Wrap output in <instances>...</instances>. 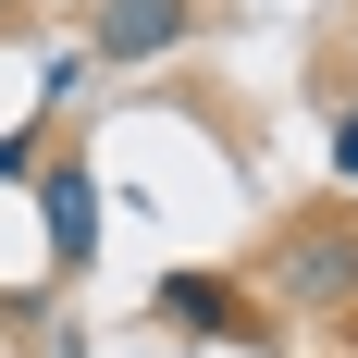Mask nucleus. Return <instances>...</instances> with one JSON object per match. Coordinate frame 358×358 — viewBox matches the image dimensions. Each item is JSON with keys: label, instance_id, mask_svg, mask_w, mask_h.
Instances as JSON below:
<instances>
[{"label": "nucleus", "instance_id": "obj_2", "mask_svg": "<svg viewBox=\"0 0 358 358\" xmlns=\"http://www.w3.org/2000/svg\"><path fill=\"white\" fill-rule=\"evenodd\" d=\"M173 37H185V0H99L87 50H99V62H161Z\"/></svg>", "mask_w": 358, "mask_h": 358}, {"label": "nucleus", "instance_id": "obj_3", "mask_svg": "<svg viewBox=\"0 0 358 358\" xmlns=\"http://www.w3.org/2000/svg\"><path fill=\"white\" fill-rule=\"evenodd\" d=\"M37 198H50V248H62V259L99 248V185H87V161H50V173H37Z\"/></svg>", "mask_w": 358, "mask_h": 358}, {"label": "nucleus", "instance_id": "obj_5", "mask_svg": "<svg viewBox=\"0 0 358 358\" xmlns=\"http://www.w3.org/2000/svg\"><path fill=\"white\" fill-rule=\"evenodd\" d=\"M25 161H37V124H0V185L25 173Z\"/></svg>", "mask_w": 358, "mask_h": 358}, {"label": "nucleus", "instance_id": "obj_6", "mask_svg": "<svg viewBox=\"0 0 358 358\" xmlns=\"http://www.w3.org/2000/svg\"><path fill=\"white\" fill-rule=\"evenodd\" d=\"M334 173L358 185V111H346V124H334Z\"/></svg>", "mask_w": 358, "mask_h": 358}, {"label": "nucleus", "instance_id": "obj_4", "mask_svg": "<svg viewBox=\"0 0 358 358\" xmlns=\"http://www.w3.org/2000/svg\"><path fill=\"white\" fill-rule=\"evenodd\" d=\"M161 322H185V334H235V296H222L210 272H173V285H161Z\"/></svg>", "mask_w": 358, "mask_h": 358}, {"label": "nucleus", "instance_id": "obj_1", "mask_svg": "<svg viewBox=\"0 0 358 358\" xmlns=\"http://www.w3.org/2000/svg\"><path fill=\"white\" fill-rule=\"evenodd\" d=\"M259 285L285 309H358V210H296L259 259Z\"/></svg>", "mask_w": 358, "mask_h": 358}]
</instances>
